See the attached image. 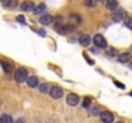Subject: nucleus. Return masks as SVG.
Here are the masks:
<instances>
[{
  "label": "nucleus",
  "instance_id": "obj_17",
  "mask_svg": "<svg viewBox=\"0 0 132 123\" xmlns=\"http://www.w3.org/2000/svg\"><path fill=\"white\" fill-rule=\"evenodd\" d=\"M1 65H3V68H4V71H5L6 73H9V72L12 71V64L8 63L6 60H1Z\"/></svg>",
  "mask_w": 132,
  "mask_h": 123
},
{
  "label": "nucleus",
  "instance_id": "obj_19",
  "mask_svg": "<svg viewBox=\"0 0 132 123\" xmlns=\"http://www.w3.org/2000/svg\"><path fill=\"white\" fill-rule=\"evenodd\" d=\"M123 22H125L126 27H128L130 30H132V18H130V17H126V18L123 19Z\"/></svg>",
  "mask_w": 132,
  "mask_h": 123
},
{
  "label": "nucleus",
  "instance_id": "obj_27",
  "mask_svg": "<svg viewBox=\"0 0 132 123\" xmlns=\"http://www.w3.org/2000/svg\"><path fill=\"white\" fill-rule=\"evenodd\" d=\"M36 32H37V34H39V35H40V36H46V34H45V31H43V30H36Z\"/></svg>",
  "mask_w": 132,
  "mask_h": 123
},
{
  "label": "nucleus",
  "instance_id": "obj_21",
  "mask_svg": "<svg viewBox=\"0 0 132 123\" xmlns=\"http://www.w3.org/2000/svg\"><path fill=\"white\" fill-rule=\"evenodd\" d=\"M90 113H91V116H100V110H99V108L97 106H95V108H91L90 109Z\"/></svg>",
  "mask_w": 132,
  "mask_h": 123
},
{
  "label": "nucleus",
  "instance_id": "obj_16",
  "mask_svg": "<svg viewBox=\"0 0 132 123\" xmlns=\"http://www.w3.org/2000/svg\"><path fill=\"white\" fill-rule=\"evenodd\" d=\"M0 123H13V118L9 114H3L0 117Z\"/></svg>",
  "mask_w": 132,
  "mask_h": 123
},
{
  "label": "nucleus",
  "instance_id": "obj_10",
  "mask_svg": "<svg viewBox=\"0 0 132 123\" xmlns=\"http://www.w3.org/2000/svg\"><path fill=\"white\" fill-rule=\"evenodd\" d=\"M27 86H28V87H31V88L37 87V86H39V78H37V77H35V76L28 77V80H27Z\"/></svg>",
  "mask_w": 132,
  "mask_h": 123
},
{
  "label": "nucleus",
  "instance_id": "obj_22",
  "mask_svg": "<svg viewBox=\"0 0 132 123\" xmlns=\"http://www.w3.org/2000/svg\"><path fill=\"white\" fill-rule=\"evenodd\" d=\"M71 19L75 21L76 23H81V18H80L77 14H71Z\"/></svg>",
  "mask_w": 132,
  "mask_h": 123
},
{
  "label": "nucleus",
  "instance_id": "obj_1",
  "mask_svg": "<svg viewBox=\"0 0 132 123\" xmlns=\"http://www.w3.org/2000/svg\"><path fill=\"white\" fill-rule=\"evenodd\" d=\"M14 78H15V81L18 82V83H23V82H27L28 80V72H27V69L26 68H18L17 71H15V73H14Z\"/></svg>",
  "mask_w": 132,
  "mask_h": 123
},
{
  "label": "nucleus",
  "instance_id": "obj_5",
  "mask_svg": "<svg viewBox=\"0 0 132 123\" xmlns=\"http://www.w3.org/2000/svg\"><path fill=\"white\" fill-rule=\"evenodd\" d=\"M35 4H34V1H31V0H27V1H23L22 3V5H21V9L23 10V12H32V10H35Z\"/></svg>",
  "mask_w": 132,
  "mask_h": 123
},
{
  "label": "nucleus",
  "instance_id": "obj_2",
  "mask_svg": "<svg viewBox=\"0 0 132 123\" xmlns=\"http://www.w3.org/2000/svg\"><path fill=\"white\" fill-rule=\"evenodd\" d=\"M92 42L95 44L96 47H101V49H105V47H106V41H105V39H104V36L100 35V34H97V35L94 36Z\"/></svg>",
  "mask_w": 132,
  "mask_h": 123
},
{
  "label": "nucleus",
  "instance_id": "obj_13",
  "mask_svg": "<svg viewBox=\"0 0 132 123\" xmlns=\"http://www.w3.org/2000/svg\"><path fill=\"white\" fill-rule=\"evenodd\" d=\"M105 5H106L108 9L116 10L117 6H118V1H117V0H106V1H105Z\"/></svg>",
  "mask_w": 132,
  "mask_h": 123
},
{
  "label": "nucleus",
  "instance_id": "obj_12",
  "mask_svg": "<svg viewBox=\"0 0 132 123\" xmlns=\"http://www.w3.org/2000/svg\"><path fill=\"white\" fill-rule=\"evenodd\" d=\"M78 41H80V44L82 45V46H88L90 45V42H91V39H90V36L88 35H81L80 36V39H78Z\"/></svg>",
  "mask_w": 132,
  "mask_h": 123
},
{
  "label": "nucleus",
  "instance_id": "obj_30",
  "mask_svg": "<svg viewBox=\"0 0 132 123\" xmlns=\"http://www.w3.org/2000/svg\"><path fill=\"white\" fill-rule=\"evenodd\" d=\"M15 123H24V121H23L22 118H19V119H17V121H15Z\"/></svg>",
  "mask_w": 132,
  "mask_h": 123
},
{
  "label": "nucleus",
  "instance_id": "obj_29",
  "mask_svg": "<svg viewBox=\"0 0 132 123\" xmlns=\"http://www.w3.org/2000/svg\"><path fill=\"white\" fill-rule=\"evenodd\" d=\"M91 53H94V54H97L99 51H97V49H96V47H94V49H91Z\"/></svg>",
  "mask_w": 132,
  "mask_h": 123
},
{
  "label": "nucleus",
  "instance_id": "obj_9",
  "mask_svg": "<svg viewBox=\"0 0 132 123\" xmlns=\"http://www.w3.org/2000/svg\"><path fill=\"white\" fill-rule=\"evenodd\" d=\"M131 58H132L131 53H122V54L118 55V60L121 63H128L131 60Z\"/></svg>",
  "mask_w": 132,
  "mask_h": 123
},
{
  "label": "nucleus",
  "instance_id": "obj_28",
  "mask_svg": "<svg viewBox=\"0 0 132 123\" xmlns=\"http://www.w3.org/2000/svg\"><path fill=\"white\" fill-rule=\"evenodd\" d=\"M84 56H85V59L87 60V63H88V64H94V62H92V60H91V59L88 58V56H87V54H84Z\"/></svg>",
  "mask_w": 132,
  "mask_h": 123
},
{
  "label": "nucleus",
  "instance_id": "obj_31",
  "mask_svg": "<svg viewBox=\"0 0 132 123\" xmlns=\"http://www.w3.org/2000/svg\"><path fill=\"white\" fill-rule=\"evenodd\" d=\"M117 123H125V122H117Z\"/></svg>",
  "mask_w": 132,
  "mask_h": 123
},
{
  "label": "nucleus",
  "instance_id": "obj_4",
  "mask_svg": "<svg viewBox=\"0 0 132 123\" xmlns=\"http://www.w3.org/2000/svg\"><path fill=\"white\" fill-rule=\"evenodd\" d=\"M50 96H51L53 99H60V97L63 96V90H62V87H59V86H54V87H51Z\"/></svg>",
  "mask_w": 132,
  "mask_h": 123
},
{
  "label": "nucleus",
  "instance_id": "obj_23",
  "mask_svg": "<svg viewBox=\"0 0 132 123\" xmlns=\"http://www.w3.org/2000/svg\"><path fill=\"white\" fill-rule=\"evenodd\" d=\"M15 19H17V22H18V23H23V24L26 23V18H24L23 15H17V18H15Z\"/></svg>",
  "mask_w": 132,
  "mask_h": 123
},
{
  "label": "nucleus",
  "instance_id": "obj_11",
  "mask_svg": "<svg viewBox=\"0 0 132 123\" xmlns=\"http://www.w3.org/2000/svg\"><path fill=\"white\" fill-rule=\"evenodd\" d=\"M51 22H53V17H51V15H49V14H44V15H41V17H40V23H41V24H44V26L50 24Z\"/></svg>",
  "mask_w": 132,
  "mask_h": 123
},
{
  "label": "nucleus",
  "instance_id": "obj_8",
  "mask_svg": "<svg viewBox=\"0 0 132 123\" xmlns=\"http://www.w3.org/2000/svg\"><path fill=\"white\" fill-rule=\"evenodd\" d=\"M58 31H59L60 35H67V34L73 32L75 31V27L71 26V24H68V26H60V27H58Z\"/></svg>",
  "mask_w": 132,
  "mask_h": 123
},
{
  "label": "nucleus",
  "instance_id": "obj_25",
  "mask_svg": "<svg viewBox=\"0 0 132 123\" xmlns=\"http://www.w3.org/2000/svg\"><path fill=\"white\" fill-rule=\"evenodd\" d=\"M108 54L113 56V55H116V54H117V51H116V50H114L113 47H110V49H109V51H108Z\"/></svg>",
  "mask_w": 132,
  "mask_h": 123
},
{
  "label": "nucleus",
  "instance_id": "obj_6",
  "mask_svg": "<svg viewBox=\"0 0 132 123\" xmlns=\"http://www.w3.org/2000/svg\"><path fill=\"white\" fill-rule=\"evenodd\" d=\"M67 103H68V105H71V106H76V105H78V103H80V97H78L77 95H75V94H69V95L67 96Z\"/></svg>",
  "mask_w": 132,
  "mask_h": 123
},
{
  "label": "nucleus",
  "instance_id": "obj_18",
  "mask_svg": "<svg viewBox=\"0 0 132 123\" xmlns=\"http://www.w3.org/2000/svg\"><path fill=\"white\" fill-rule=\"evenodd\" d=\"M45 9H46V6H45V4H40V5H37V6L35 8V10H34V13H35V14H41V13L44 12Z\"/></svg>",
  "mask_w": 132,
  "mask_h": 123
},
{
  "label": "nucleus",
  "instance_id": "obj_14",
  "mask_svg": "<svg viewBox=\"0 0 132 123\" xmlns=\"http://www.w3.org/2000/svg\"><path fill=\"white\" fill-rule=\"evenodd\" d=\"M17 4H18L17 0H4V1H3V5L6 6V8H10V9H12V8H15Z\"/></svg>",
  "mask_w": 132,
  "mask_h": 123
},
{
  "label": "nucleus",
  "instance_id": "obj_3",
  "mask_svg": "<svg viewBox=\"0 0 132 123\" xmlns=\"http://www.w3.org/2000/svg\"><path fill=\"white\" fill-rule=\"evenodd\" d=\"M100 119H101V122L103 123H113L114 121V117H113V114L110 113V112H101L100 113Z\"/></svg>",
  "mask_w": 132,
  "mask_h": 123
},
{
  "label": "nucleus",
  "instance_id": "obj_7",
  "mask_svg": "<svg viewBox=\"0 0 132 123\" xmlns=\"http://www.w3.org/2000/svg\"><path fill=\"white\" fill-rule=\"evenodd\" d=\"M112 18H113L116 22H119V21H123L126 17H125V13H123L122 9H116V10L113 12V14H112Z\"/></svg>",
  "mask_w": 132,
  "mask_h": 123
},
{
  "label": "nucleus",
  "instance_id": "obj_20",
  "mask_svg": "<svg viewBox=\"0 0 132 123\" xmlns=\"http://www.w3.org/2000/svg\"><path fill=\"white\" fill-rule=\"evenodd\" d=\"M91 105V97H85L84 101H82V106L84 108H90Z\"/></svg>",
  "mask_w": 132,
  "mask_h": 123
},
{
  "label": "nucleus",
  "instance_id": "obj_26",
  "mask_svg": "<svg viewBox=\"0 0 132 123\" xmlns=\"http://www.w3.org/2000/svg\"><path fill=\"white\" fill-rule=\"evenodd\" d=\"M114 83H116V86H118L119 88H125V85H122L119 81H114Z\"/></svg>",
  "mask_w": 132,
  "mask_h": 123
},
{
  "label": "nucleus",
  "instance_id": "obj_24",
  "mask_svg": "<svg viewBox=\"0 0 132 123\" xmlns=\"http://www.w3.org/2000/svg\"><path fill=\"white\" fill-rule=\"evenodd\" d=\"M85 5H87V6H94V5H95V0H85Z\"/></svg>",
  "mask_w": 132,
  "mask_h": 123
},
{
  "label": "nucleus",
  "instance_id": "obj_15",
  "mask_svg": "<svg viewBox=\"0 0 132 123\" xmlns=\"http://www.w3.org/2000/svg\"><path fill=\"white\" fill-rule=\"evenodd\" d=\"M39 87H40V91L43 94H50V91H51V87L49 83H41Z\"/></svg>",
  "mask_w": 132,
  "mask_h": 123
}]
</instances>
